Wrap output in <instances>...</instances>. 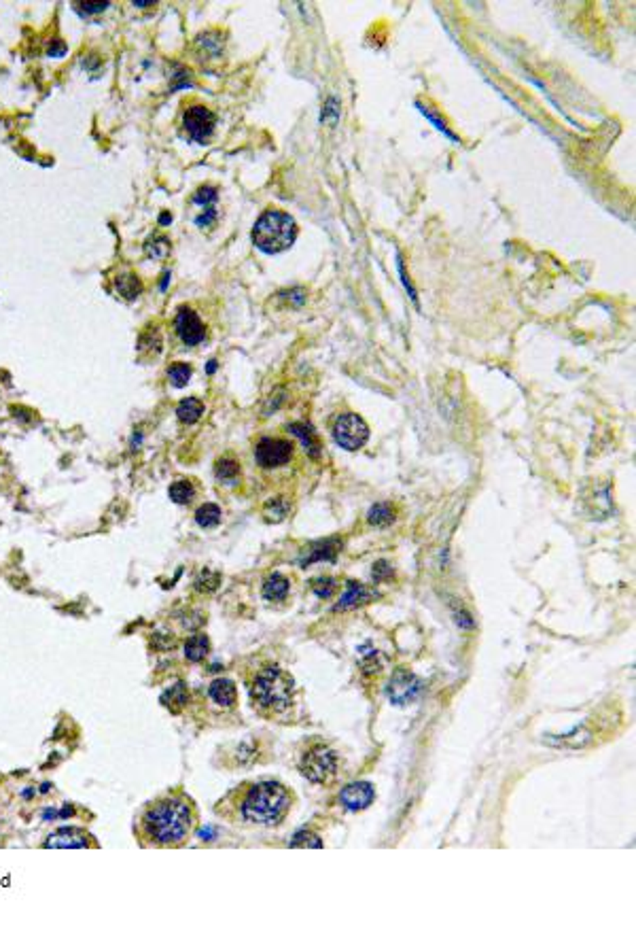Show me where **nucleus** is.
Returning <instances> with one entry per match:
<instances>
[{
  "instance_id": "obj_1",
  "label": "nucleus",
  "mask_w": 636,
  "mask_h": 934,
  "mask_svg": "<svg viewBox=\"0 0 636 934\" xmlns=\"http://www.w3.org/2000/svg\"><path fill=\"white\" fill-rule=\"evenodd\" d=\"M197 828V809L183 790H168L142 807L136 837L145 847H181Z\"/></svg>"
},
{
  "instance_id": "obj_2",
  "label": "nucleus",
  "mask_w": 636,
  "mask_h": 934,
  "mask_svg": "<svg viewBox=\"0 0 636 934\" xmlns=\"http://www.w3.org/2000/svg\"><path fill=\"white\" fill-rule=\"evenodd\" d=\"M225 802L234 805L236 816L252 826H278L288 816L295 802L293 792L276 779L246 782L236 788Z\"/></svg>"
},
{
  "instance_id": "obj_3",
  "label": "nucleus",
  "mask_w": 636,
  "mask_h": 934,
  "mask_svg": "<svg viewBox=\"0 0 636 934\" xmlns=\"http://www.w3.org/2000/svg\"><path fill=\"white\" fill-rule=\"evenodd\" d=\"M293 692H295V682H293L291 673H286L284 669H280L276 665L261 669L257 673V677H254L252 688H250L252 703L268 713H280V711L288 709L293 703Z\"/></svg>"
},
{
  "instance_id": "obj_4",
  "label": "nucleus",
  "mask_w": 636,
  "mask_h": 934,
  "mask_svg": "<svg viewBox=\"0 0 636 934\" xmlns=\"http://www.w3.org/2000/svg\"><path fill=\"white\" fill-rule=\"evenodd\" d=\"M297 238V223L284 210L270 208L252 228V242L259 251L276 255L293 246Z\"/></svg>"
},
{
  "instance_id": "obj_5",
  "label": "nucleus",
  "mask_w": 636,
  "mask_h": 934,
  "mask_svg": "<svg viewBox=\"0 0 636 934\" xmlns=\"http://www.w3.org/2000/svg\"><path fill=\"white\" fill-rule=\"evenodd\" d=\"M300 769H302L304 777H308L312 784H329L331 779L337 777L339 756L327 743L312 741L306 745V750L300 758Z\"/></svg>"
},
{
  "instance_id": "obj_6",
  "label": "nucleus",
  "mask_w": 636,
  "mask_h": 934,
  "mask_svg": "<svg viewBox=\"0 0 636 934\" xmlns=\"http://www.w3.org/2000/svg\"><path fill=\"white\" fill-rule=\"evenodd\" d=\"M333 438L344 450H359L369 440V427L367 422L352 412H346L337 416L333 422Z\"/></svg>"
},
{
  "instance_id": "obj_7",
  "label": "nucleus",
  "mask_w": 636,
  "mask_h": 934,
  "mask_svg": "<svg viewBox=\"0 0 636 934\" xmlns=\"http://www.w3.org/2000/svg\"><path fill=\"white\" fill-rule=\"evenodd\" d=\"M420 692H422V679L416 673L405 671V669H397L393 673L389 688H386L391 703H395L399 707H405L411 701H416Z\"/></svg>"
},
{
  "instance_id": "obj_8",
  "label": "nucleus",
  "mask_w": 636,
  "mask_h": 934,
  "mask_svg": "<svg viewBox=\"0 0 636 934\" xmlns=\"http://www.w3.org/2000/svg\"><path fill=\"white\" fill-rule=\"evenodd\" d=\"M254 459L266 470H274L293 459V444L280 438H261L254 446Z\"/></svg>"
},
{
  "instance_id": "obj_9",
  "label": "nucleus",
  "mask_w": 636,
  "mask_h": 934,
  "mask_svg": "<svg viewBox=\"0 0 636 934\" xmlns=\"http://www.w3.org/2000/svg\"><path fill=\"white\" fill-rule=\"evenodd\" d=\"M215 123H217V115L202 104L189 106L183 115L185 130H187L189 138L195 143H206L210 138V134L215 132Z\"/></svg>"
},
{
  "instance_id": "obj_10",
  "label": "nucleus",
  "mask_w": 636,
  "mask_h": 934,
  "mask_svg": "<svg viewBox=\"0 0 636 934\" xmlns=\"http://www.w3.org/2000/svg\"><path fill=\"white\" fill-rule=\"evenodd\" d=\"M42 847H54V849H85V847H98L96 837L90 834L85 828L79 826H60L54 832L47 834V839L42 841Z\"/></svg>"
},
{
  "instance_id": "obj_11",
  "label": "nucleus",
  "mask_w": 636,
  "mask_h": 934,
  "mask_svg": "<svg viewBox=\"0 0 636 934\" xmlns=\"http://www.w3.org/2000/svg\"><path fill=\"white\" fill-rule=\"evenodd\" d=\"M174 327L179 338L183 340V345L187 347H197L202 340L206 338V327L199 319V315L189 308V306H181L174 319Z\"/></svg>"
},
{
  "instance_id": "obj_12",
  "label": "nucleus",
  "mask_w": 636,
  "mask_h": 934,
  "mask_svg": "<svg viewBox=\"0 0 636 934\" xmlns=\"http://www.w3.org/2000/svg\"><path fill=\"white\" fill-rule=\"evenodd\" d=\"M375 798V790L369 782H354L348 784L342 792H339V802L342 807H346L348 812H363L373 802Z\"/></svg>"
},
{
  "instance_id": "obj_13",
  "label": "nucleus",
  "mask_w": 636,
  "mask_h": 934,
  "mask_svg": "<svg viewBox=\"0 0 636 934\" xmlns=\"http://www.w3.org/2000/svg\"><path fill=\"white\" fill-rule=\"evenodd\" d=\"M208 695H210V699L215 701L217 705H221V707H225V709L234 707L236 701H238L236 684L231 682V679H227V677H219V679H215V682H212V684L208 686Z\"/></svg>"
},
{
  "instance_id": "obj_14",
  "label": "nucleus",
  "mask_w": 636,
  "mask_h": 934,
  "mask_svg": "<svg viewBox=\"0 0 636 934\" xmlns=\"http://www.w3.org/2000/svg\"><path fill=\"white\" fill-rule=\"evenodd\" d=\"M375 597H377V592L369 590V588L363 586V584H354V582H350V584L346 586L344 597L339 599V603H337L335 610H352V608H359V605L369 603V601L375 599Z\"/></svg>"
},
{
  "instance_id": "obj_15",
  "label": "nucleus",
  "mask_w": 636,
  "mask_h": 934,
  "mask_svg": "<svg viewBox=\"0 0 636 934\" xmlns=\"http://www.w3.org/2000/svg\"><path fill=\"white\" fill-rule=\"evenodd\" d=\"M113 285H115V291L123 297V300H136V297L142 293V280L134 274V272H130V270H121V272H117V276H115V280H113Z\"/></svg>"
},
{
  "instance_id": "obj_16",
  "label": "nucleus",
  "mask_w": 636,
  "mask_h": 934,
  "mask_svg": "<svg viewBox=\"0 0 636 934\" xmlns=\"http://www.w3.org/2000/svg\"><path fill=\"white\" fill-rule=\"evenodd\" d=\"M288 432H291L295 438H300V440H302L306 452H308L312 459H318V457H320V444H318V438H316V434L312 432L310 425H304V422H291V425H288Z\"/></svg>"
},
{
  "instance_id": "obj_17",
  "label": "nucleus",
  "mask_w": 636,
  "mask_h": 934,
  "mask_svg": "<svg viewBox=\"0 0 636 934\" xmlns=\"http://www.w3.org/2000/svg\"><path fill=\"white\" fill-rule=\"evenodd\" d=\"M288 590H291V582L280 573H272L263 584V597L268 601H284Z\"/></svg>"
},
{
  "instance_id": "obj_18",
  "label": "nucleus",
  "mask_w": 636,
  "mask_h": 934,
  "mask_svg": "<svg viewBox=\"0 0 636 934\" xmlns=\"http://www.w3.org/2000/svg\"><path fill=\"white\" fill-rule=\"evenodd\" d=\"M208 652H210V642H208V637L204 633H197V635L189 637L187 644H185V658L189 663L204 660L208 656Z\"/></svg>"
},
{
  "instance_id": "obj_19",
  "label": "nucleus",
  "mask_w": 636,
  "mask_h": 934,
  "mask_svg": "<svg viewBox=\"0 0 636 934\" xmlns=\"http://www.w3.org/2000/svg\"><path fill=\"white\" fill-rule=\"evenodd\" d=\"M215 476H217V480H221V482H225L229 486L236 484V480L240 476V463L234 457L219 459L217 465H215Z\"/></svg>"
},
{
  "instance_id": "obj_20",
  "label": "nucleus",
  "mask_w": 636,
  "mask_h": 934,
  "mask_svg": "<svg viewBox=\"0 0 636 934\" xmlns=\"http://www.w3.org/2000/svg\"><path fill=\"white\" fill-rule=\"evenodd\" d=\"M221 507L217 505V503H204V505H199L197 507V512H195V523L199 525V527H204V529H212V527H217L219 523H221Z\"/></svg>"
},
{
  "instance_id": "obj_21",
  "label": "nucleus",
  "mask_w": 636,
  "mask_h": 934,
  "mask_svg": "<svg viewBox=\"0 0 636 934\" xmlns=\"http://www.w3.org/2000/svg\"><path fill=\"white\" fill-rule=\"evenodd\" d=\"M202 414H204V404H202L197 397H187V399H183V402L177 406V416H179L183 422H187V425L199 420Z\"/></svg>"
},
{
  "instance_id": "obj_22",
  "label": "nucleus",
  "mask_w": 636,
  "mask_h": 934,
  "mask_svg": "<svg viewBox=\"0 0 636 934\" xmlns=\"http://www.w3.org/2000/svg\"><path fill=\"white\" fill-rule=\"evenodd\" d=\"M393 521H395V509L389 503H375L367 514V523L373 527H386Z\"/></svg>"
},
{
  "instance_id": "obj_23",
  "label": "nucleus",
  "mask_w": 636,
  "mask_h": 934,
  "mask_svg": "<svg viewBox=\"0 0 636 934\" xmlns=\"http://www.w3.org/2000/svg\"><path fill=\"white\" fill-rule=\"evenodd\" d=\"M168 495H170V499H172L174 503L187 505V503H191L195 499V486L189 480H177L172 486H170Z\"/></svg>"
},
{
  "instance_id": "obj_24",
  "label": "nucleus",
  "mask_w": 636,
  "mask_h": 934,
  "mask_svg": "<svg viewBox=\"0 0 636 934\" xmlns=\"http://www.w3.org/2000/svg\"><path fill=\"white\" fill-rule=\"evenodd\" d=\"M187 699H189L187 686H185L183 682H179L177 686H172V688H170V690L161 697V703H163L168 709L179 711L183 705H187Z\"/></svg>"
},
{
  "instance_id": "obj_25",
  "label": "nucleus",
  "mask_w": 636,
  "mask_h": 934,
  "mask_svg": "<svg viewBox=\"0 0 636 934\" xmlns=\"http://www.w3.org/2000/svg\"><path fill=\"white\" fill-rule=\"evenodd\" d=\"M170 246H172V244H170V240L165 236H153L145 244V253L149 255V258H153V260H163V258H168Z\"/></svg>"
},
{
  "instance_id": "obj_26",
  "label": "nucleus",
  "mask_w": 636,
  "mask_h": 934,
  "mask_svg": "<svg viewBox=\"0 0 636 934\" xmlns=\"http://www.w3.org/2000/svg\"><path fill=\"white\" fill-rule=\"evenodd\" d=\"M191 374H193V370H191L189 363H172V365L168 367V376H170V380H172V385L179 387V389L187 385L189 378H191Z\"/></svg>"
},
{
  "instance_id": "obj_27",
  "label": "nucleus",
  "mask_w": 636,
  "mask_h": 934,
  "mask_svg": "<svg viewBox=\"0 0 636 934\" xmlns=\"http://www.w3.org/2000/svg\"><path fill=\"white\" fill-rule=\"evenodd\" d=\"M291 847H323V839L310 830H300L293 834Z\"/></svg>"
},
{
  "instance_id": "obj_28",
  "label": "nucleus",
  "mask_w": 636,
  "mask_h": 934,
  "mask_svg": "<svg viewBox=\"0 0 636 934\" xmlns=\"http://www.w3.org/2000/svg\"><path fill=\"white\" fill-rule=\"evenodd\" d=\"M138 351H153L155 355L161 351V335H159V331L157 329H153V331H145L142 335H140V340H138Z\"/></svg>"
},
{
  "instance_id": "obj_29",
  "label": "nucleus",
  "mask_w": 636,
  "mask_h": 934,
  "mask_svg": "<svg viewBox=\"0 0 636 934\" xmlns=\"http://www.w3.org/2000/svg\"><path fill=\"white\" fill-rule=\"evenodd\" d=\"M335 552H337V541H335V539H327V541H323V544H316L314 555H310L306 563L320 561V559H333V557H335Z\"/></svg>"
},
{
  "instance_id": "obj_30",
  "label": "nucleus",
  "mask_w": 636,
  "mask_h": 934,
  "mask_svg": "<svg viewBox=\"0 0 636 934\" xmlns=\"http://www.w3.org/2000/svg\"><path fill=\"white\" fill-rule=\"evenodd\" d=\"M312 590L318 594V597H323V599H329L331 594L337 590V580H333V578H329V576H323V578H316L314 582H312Z\"/></svg>"
},
{
  "instance_id": "obj_31",
  "label": "nucleus",
  "mask_w": 636,
  "mask_h": 934,
  "mask_svg": "<svg viewBox=\"0 0 636 934\" xmlns=\"http://www.w3.org/2000/svg\"><path fill=\"white\" fill-rule=\"evenodd\" d=\"M286 509H288V505L284 503V499H270L266 505V516H268V521L278 523L286 516Z\"/></svg>"
},
{
  "instance_id": "obj_32",
  "label": "nucleus",
  "mask_w": 636,
  "mask_h": 934,
  "mask_svg": "<svg viewBox=\"0 0 636 934\" xmlns=\"http://www.w3.org/2000/svg\"><path fill=\"white\" fill-rule=\"evenodd\" d=\"M219 582H221V576H219V573H212V571L204 569V571L199 573V578L195 580V588H197V590H206V592H210V590H215V588L219 586Z\"/></svg>"
},
{
  "instance_id": "obj_33",
  "label": "nucleus",
  "mask_w": 636,
  "mask_h": 934,
  "mask_svg": "<svg viewBox=\"0 0 636 934\" xmlns=\"http://www.w3.org/2000/svg\"><path fill=\"white\" fill-rule=\"evenodd\" d=\"M191 202H193V204H199V206H204V208H210L212 204L217 202V189H215V187H202V189H197V191L193 193Z\"/></svg>"
},
{
  "instance_id": "obj_34",
  "label": "nucleus",
  "mask_w": 636,
  "mask_h": 934,
  "mask_svg": "<svg viewBox=\"0 0 636 934\" xmlns=\"http://www.w3.org/2000/svg\"><path fill=\"white\" fill-rule=\"evenodd\" d=\"M85 13H102L108 9V3H83L79 5Z\"/></svg>"
},
{
  "instance_id": "obj_35",
  "label": "nucleus",
  "mask_w": 636,
  "mask_h": 934,
  "mask_svg": "<svg viewBox=\"0 0 636 934\" xmlns=\"http://www.w3.org/2000/svg\"><path fill=\"white\" fill-rule=\"evenodd\" d=\"M51 58H60V56H64L66 54V45L62 40H54L51 45H49V52H47Z\"/></svg>"
},
{
  "instance_id": "obj_36",
  "label": "nucleus",
  "mask_w": 636,
  "mask_h": 934,
  "mask_svg": "<svg viewBox=\"0 0 636 934\" xmlns=\"http://www.w3.org/2000/svg\"><path fill=\"white\" fill-rule=\"evenodd\" d=\"M132 5H134V7H153L155 3H153V0H134Z\"/></svg>"
},
{
  "instance_id": "obj_37",
  "label": "nucleus",
  "mask_w": 636,
  "mask_h": 934,
  "mask_svg": "<svg viewBox=\"0 0 636 934\" xmlns=\"http://www.w3.org/2000/svg\"><path fill=\"white\" fill-rule=\"evenodd\" d=\"M215 367H217V363H215V361H210V363H208V372H210V374L215 372Z\"/></svg>"
},
{
  "instance_id": "obj_38",
  "label": "nucleus",
  "mask_w": 636,
  "mask_h": 934,
  "mask_svg": "<svg viewBox=\"0 0 636 934\" xmlns=\"http://www.w3.org/2000/svg\"><path fill=\"white\" fill-rule=\"evenodd\" d=\"M168 221H172V217H168V215H163L161 219H159V223H168Z\"/></svg>"
}]
</instances>
